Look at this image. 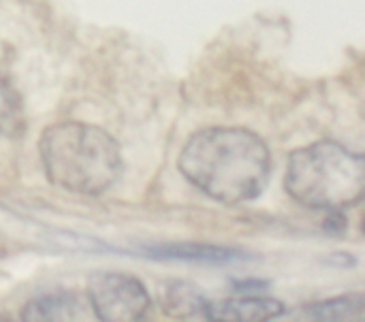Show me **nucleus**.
<instances>
[{"label":"nucleus","instance_id":"1","mask_svg":"<svg viewBox=\"0 0 365 322\" xmlns=\"http://www.w3.org/2000/svg\"><path fill=\"white\" fill-rule=\"evenodd\" d=\"M178 169L210 199L237 205L257 199L267 188L272 152L248 128L212 126L186 141Z\"/></svg>","mask_w":365,"mask_h":322},{"label":"nucleus","instance_id":"2","mask_svg":"<svg viewBox=\"0 0 365 322\" xmlns=\"http://www.w3.org/2000/svg\"><path fill=\"white\" fill-rule=\"evenodd\" d=\"M38 154L47 180L75 194L98 197L122 175L118 141L88 122H58L38 139Z\"/></svg>","mask_w":365,"mask_h":322},{"label":"nucleus","instance_id":"3","mask_svg":"<svg viewBox=\"0 0 365 322\" xmlns=\"http://www.w3.org/2000/svg\"><path fill=\"white\" fill-rule=\"evenodd\" d=\"M284 188L310 209L344 212L364 199V156L329 139L299 147L289 154Z\"/></svg>","mask_w":365,"mask_h":322},{"label":"nucleus","instance_id":"4","mask_svg":"<svg viewBox=\"0 0 365 322\" xmlns=\"http://www.w3.org/2000/svg\"><path fill=\"white\" fill-rule=\"evenodd\" d=\"M88 301L92 314L103 322L143 321L152 306L141 280L118 271H98L90 276Z\"/></svg>","mask_w":365,"mask_h":322},{"label":"nucleus","instance_id":"5","mask_svg":"<svg viewBox=\"0 0 365 322\" xmlns=\"http://www.w3.org/2000/svg\"><path fill=\"white\" fill-rule=\"evenodd\" d=\"M148 259L169 261V263H195V265H235L244 261H252L248 252L240 248H225L214 244H195V242H173V244H152L141 248Z\"/></svg>","mask_w":365,"mask_h":322},{"label":"nucleus","instance_id":"6","mask_svg":"<svg viewBox=\"0 0 365 322\" xmlns=\"http://www.w3.org/2000/svg\"><path fill=\"white\" fill-rule=\"evenodd\" d=\"M287 312L282 301L269 297H240V299H222L207 301L205 321L216 322H246V321H274Z\"/></svg>","mask_w":365,"mask_h":322},{"label":"nucleus","instance_id":"7","mask_svg":"<svg viewBox=\"0 0 365 322\" xmlns=\"http://www.w3.org/2000/svg\"><path fill=\"white\" fill-rule=\"evenodd\" d=\"M86 310L81 306L79 295L60 291V293H45L30 299L21 310V321L28 322H66L83 321Z\"/></svg>","mask_w":365,"mask_h":322},{"label":"nucleus","instance_id":"8","mask_svg":"<svg viewBox=\"0 0 365 322\" xmlns=\"http://www.w3.org/2000/svg\"><path fill=\"white\" fill-rule=\"evenodd\" d=\"M163 299L167 314L180 321H205V306L210 299H205L197 286L188 282H171L167 284Z\"/></svg>","mask_w":365,"mask_h":322},{"label":"nucleus","instance_id":"9","mask_svg":"<svg viewBox=\"0 0 365 322\" xmlns=\"http://www.w3.org/2000/svg\"><path fill=\"white\" fill-rule=\"evenodd\" d=\"M364 295H344V297H334L306 306L304 316L308 321L321 322H359L364 321Z\"/></svg>","mask_w":365,"mask_h":322},{"label":"nucleus","instance_id":"10","mask_svg":"<svg viewBox=\"0 0 365 322\" xmlns=\"http://www.w3.org/2000/svg\"><path fill=\"white\" fill-rule=\"evenodd\" d=\"M17 98L11 92L9 83L0 81V133H6V128H11L13 120L17 118Z\"/></svg>","mask_w":365,"mask_h":322},{"label":"nucleus","instance_id":"11","mask_svg":"<svg viewBox=\"0 0 365 322\" xmlns=\"http://www.w3.org/2000/svg\"><path fill=\"white\" fill-rule=\"evenodd\" d=\"M237 293H250V291H263L267 289V282H255V280H244V282H235L233 286Z\"/></svg>","mask_w":365,"mask_h":322}]
</instances>
